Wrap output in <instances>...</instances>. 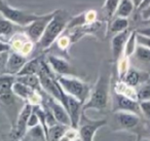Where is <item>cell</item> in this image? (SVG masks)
Listing matches in <instances>:
<instances>
[{
	"label": "cell",
	"instance_id": "1",
	"mask_svg": "<svg viewBox=\"0 0 150 141\" xmlns=\"http://www.w3.org/2000/svg\"><path fill=\"white\" fill-rule=\"evenodd\" d=\"M109 88L110 75L107 73H101L94 88L91 90L88 100L83 104V111L88 109H106L109 102Z\"/></svg>",
	"mask_w": 150,
	"mask_h": 141
},
{
	"label": "cell",
	"instance_id": "2",
	"mask_svg": "<svg viewBox=\"0 0 150 141\" xmlns=\"http://www.w3.org/2000/svg\"><path fill=\"white\" fill-rule=\"evenodd\" d=\"M69 22V17L66 11L58 9L54 11V17L47 24L41 38L38 41L39 48L41 50L48 48L62 34V32L67 27Z\"/></svg>",
	"mask_w": 150,
	"mask_h": 141
},
{
	"label": "cell",
	"instance_id": "3",
	"mask_svg": "<svg viewBox=\"0 0 150 141\" xmlns=\"http://www.w3.org/2000/svg\"><path fill=\"white\" fill-rule=\"evenodd\" d=\"M57 79L67 94L75 97L83 104L86 103L91 93V88L88 83L69 75H60Z\"/></svg>",
	"mask_w": 150,
	"mask_h": 141
},
{
	"label": "cell",
	"instance_id": "4",
	"mask_svg": "<svg viewBox=\"0 0 150 141\" xmlns=\"http://www.w3.org/2000/svg\"><path fill=\"white\" fill-rule=\"evenodd\" d=\"M0 15H2L4 18L9 20L11 23L17 24L19 26H25V27L40 17L38 15L29 14L19 9H15L4 2L3 0H0Z\"/></svg>",
	"mask_w": 150,
	"mask_h": 141
},
{
	"label": "cell",
	"instance_id": "5",
	"mask_svg": "<svg viewBox=\"0 0 150 141\" xmlns=\"http://www.w3.org/2000/svg\"><path fill=\"white\" fill-rule=\"evenodd\" d=\"M105 125H107L105 120H91L84 114V111H82L77 128L80 139L83 141H93L97 131Z\"/></svg>",
	"mask_w": 150,
	"mask_h": 141
},
{
	"label": "cell",
	"instance_id": "6",
	"mask_svg": "<svg viewBox=\"0 0 150 141\" xmlns=\"http://www.w3.org/2000/svg\"><path fill=\"white\" fill-rule=\"evenodd\" d=\"M54 11L50 14H46V15L40 16L38 19H36L35 21H33L32 23H30L29 25L26 26L25 29V34L28 36L31 41L38 42L41 38L42 34H43L44 30H45L47 24L50 23V21L52 20V18L54 17Z\"/></svg>",
	"mask_w": 150,
	"mask_h": 141
},
{
	"label": "cell",
	"instance_id": "7",
	"mask_svg": "<svg viewBox=\"0 0 150 141\" xmlns=\"http://www.w3.org/2000/svg\"><path fill=\"white\" fill-rule=\"evenodd\" d=\"M32 110H33V105L30 103L26 104L23 107V109L21 110L19 116H18L17 122L13 128V132H11V137L13 139H18V140L23 139L24 135L28 129V120H29Z\"/></svg>",
	"mask_w": 150,
	"mask_h": 141
},
{
	"label": "cell",
	"instance_id": "8",
	"mask_svg": "<svg viewBox=\"0 0 150 141\" xmlns=\"http://www.w3.org/2000/svg\"><path fill=\"white\" fill-rule=\"evenodd\" d=\"M44 103L50 107V109L52 110V114L54 115L56 120H58V122L63 125H67V126H71V118L69 115L67 109L64 107L62 103L59 100L54 99V97L48 95L46 97Z\"/></svg>",
	"mask_w": 150,
	"mask_h": 141
},
{
	"label": "cell",
	"instance_id": "9",
	"mask_svg": "<svg viewBox=\"0 0 150 141\" xmlns=\"http://www.w3.org/2000/svg\"><path fill=\"white\" fill-rule=\"evenodd\" d=\"M66 109L71 118V127L77 129L80 116H81V113L83 111V103L80 102L78 99H76L75 97H73V96L67 94Z\"/></svg>",
	"mask_w": 150,
	"mask_h": 141
},
{
	"label": "cell",
	"instance_id": "10",
	"mask_svg": "<svg viewBox=\"0 0 150 141\" xmlns=\"http://www.w3.org/2000/svg\"><path fill=\"white\" fill-rule=\"evenodd\" d=\"M16 81V77L13 74H5L0 76V101L2 103L8 104L13 102V85Z\"/></svg>",
	"mask_w": 150,
	"mask_h": 141
},
{
	"label": "cell",
	"instance_id": "11",
	"mask_svg": "<svg viewBox=\"0 0 150 141\" xmlns=\"http://www.w3.org/2000/svg\"><path fill=\"white\" fill-rule=\"evenodd\" d=\"M132 111L138 113L140 110L139 102L135 99L127 97L125 95H122L120 93H115L114 95V111Z\"/></svg>",
	"mask_w": 150,
	"mask_h": 141
},
{
	"label": "cell",
	"instance_id": "12",
	"mask_svg": "<svg viewBox=\"0 0 150 141\" xmlns=\"http://www.w3.org/2000/svg\"><path fill=\"white\" fill-rule=\"evenodd\" d=\"M114 112V118L121 129H125V130L133 129L139 125L140 118L138 113L132 111H123V110Z\"/></svg>",
	"mask_w": 150,
	"mask_h": 141
},
{
	"label": "cell",
	"instance_id": "13",
	"mask_svg": "<svg viewBox=\"0 0 150 141\" xmlns=\"http://www.w3.org/2000/svg\"><path fill=\"white\" fill-rule=\"evenodd\" d=\"M11 48L17 51L18 53H21L23 55H29L33 50V41L28 38L26 34H16L11 37L9 41Z\"/></svg>",
	"mask_w": 150,
	"mask_h": 141
},
{
	"label": "cell",
	"instance_id": "14",
	"mask_svg": "<svg viewBox=\"0 0 150 141\" xmlns=\"http://www.w3.org/2000/svg\"><path fill=\"white\" fill-rule=\"evenodd\" d=\"M26 63H27V59H26L25 55L18 52L11 53V54L8 55V58H7L6 61L5 73L17 75Z\"/></svg>",
	"mask_w": 150,
	"mask_h": 141
},
{
	"label": "cell",
	"instance_id": "15",
	"mask_svg": "<svg viewBox=\"0 0 150 141\" xmlns=\"http://www.w3.org/2000/svg\"><path fill=\"white\" fill-rule=\"evenodd\" d=\"M129 33L131 32L129 31V29H127L125 31L116 33L113 36L112 40H111V50H112V56L114 61H117L122 55Z\"/></svg>",
	"mask_w": 150,
	"mask_h": 141
},
{
	"label": "cell",
	"instance_id": "16",
	"mask_svg": "<svg viewBox=\"0 0 150 141\" xmlns=\"http://www.w3.org/2000/svg\"><path fill=\"white\" fill-rule=\"evenodd\" d=\"M47 64L56 73L60 75H68L70 73V65L66 60L50 55L47 58Z\"/></svg>",
	"mask_w": 150,
	"mask_h": 141
},
{
	"label": "cell",
	"instance_id": "17",
	"mask_svg": "<svg viewBox=\"0 0 150 141\" xmlns=\"http://www.w3.org/2000/svg\"><path fill=\"white\" fill-rule=\"evenodd\" d=\"M13 92L17 97L21 98L23 100H26L28 102L30 100V98L34 95V93L37 91H35L34 89L30 88L29 85H25V83L16 80L13 85Z\"/></svg>",
	"mask_w": 150,
	"mask_h": 141
},
{
	"label": "cell",
	"instance_id": "18",
	"mask_svg": "<svg viewBox=\"0 0 150 141\" xmlns=\"http://www.w3.org/2000/svg\"><path fill=\"white\" fill-rule=\"evenodd\" d=\"M69 127H71V126L63 125V124H60V122L54 125V126H50V128H48V132H47V140H50V141L62 140Z\"/></svg>",
	"mask_w": 150,
	"mask_h": 141
},
{
	"label": "cell",
	"instance_id": "19",
	"mask_svg": "<svg viewBox=\"0 0 150 141\" xmlns=\"http://www.w3.org/2000/svg\"><path fill=\"white\" fill-rule=\"evenodd\" d=\"M41 69V61L38 58L32 59L30 61H27L23 68L20 70V72L17 75H31V74H38V72Z\"/></svg>",
	"mask_w": 150,
	"mask_h": 141
},
{
	"label": "cell",
	"instance_id": "20",
	"mask_svg": "<svg viewBox=\"0 0 150 141\" xmlns=\"http://www.w3.org/2000/svg\"><path fill=\"white\" fill-rule=\"evenodd\" d=\"M23 139H25V140H47L46 134L44 132L43 128L41 127V125H37V126L28 128Z\"/></svg>",
	"mask_w": 150,
	"mask_h": 141
},
{
	"label": "cell",
	"instance_id": "21",
	"mask_svg": "<svg viewBox=\"0 0 150 141\" xmlns=\"http://www.w3.org/2000/svg\"><path fill=\"white\" fill-rule=\"evenodd\" d=\"M135 3L133 0H120L118 3V6L115 11L116 17L129 18L132 15L134 9H135Z\"/></svg>",
	"mask_w": 150,
	"mask_h": 141
},
{
	"label": "cell",
	"instance_id": "22",
	"mask_svg": "<svg viewBox=\"0 0 150 141\" xmlns=\"http://www.w3.org/2000/svg\"><path fill=\"white\" fill-rule=\"evenodd\" d=\"M16 80L23 83L25 85H29L30 88L34 89L35 91L40 92L41 90V85H40L39 76L38 74H31V75H17Z\"/></svg>",
	"mask_w": 150,
	"mask_h": 141
},
{
	"label": "cell",
	"instance_id": "23",
	"mask_svg": "<svg viewBox=\"0 0 150 141\" xmlns=\"http://www.w3.org/2000/svg\"><path fill=\"white\" fill-rule=\"evenodd\" d=\"M129 28V21L127 18H122V17H116L112 21V23L110 24V30L111 33H119L121 31H125Z\"/></svg>",
	"mask_w": 150,
	"mask_h": 141
},
{
	"label": "cell",
	"instance_id": "24",
	"mask_svg": "<svg viewBox=\"0 0 150 141\" xmlns=\"http://www.w3.org/2000/svg\"><path fill=\"white\" fill-rule=\"evenodd\" d=\"M137 31L134 30L129 33V36L127 40V43H125V57H129L132 56L133 54H135L136 48H137Z\"/></svg>",
	"mask_w": 150,
	"mask_h": 141
},
{
	"label": "cell",
	"instance_id": "25",
	"mask_svg": "<svg viewBox=\"0 0 150 141\" xmlns=\"http://www.w3.org/2000/svg\"><path fill=\"white\" fill-rule=\"evenodd\" d=\"M123 79H125V83L127 85L134 88L139 85L140 80H141V74L135 69H131V70L127 71V73L123 76Z\"/></svg>",
	"mask_w": 150,
	"mask_h": 141
},
{
	"label": "cell",
	"instance_id": "26",
	"mask_svg": "<svg viewBox=\"0 0 150 141\" xmlns=\"http://www.w3.org/2000/svg\"><path fill=\"white\" fill-rule=\"evenodd\" d=\"M13 23L0 15V36H11L13 32Z\"/></svg>",
	"mask_w": 150,
	"mask_h": 141
},
{
	"label": "cell",
	"instance_id": "27",
	"mask_svg": "<svg viewBox=\"0 0 150 141\" xmlns=\"http://www.w3.org/2000/svg\"><path fill=\"white\" fill-rule=\"evenodd\" d=\"M135 56L141 62L150 63V48L143 46L141 44H137L135 51Z\"/></svg>",
	"mask_w": 150,
	"mask_h": 141
},
{
	"label": "cell",
	"instance_id": "28",
	"mask_svg": "<svg viewBox=\"0 0 150 141\" xmlns=\"http://www.w3.org/2000/svg\"><path fill=\"white\" fill-rule=\"evenodd\" d=\"M120 0H105L104 5H103V11L108 19L112 18L115 15V11L118 6V3Z\"/></svg>",
	"mask_w": 150,
	"mask_h": 141
},
{
	"label": "cell",
	"instance_id": "29",
	"mask_svg": "<svg viewBox=\"0 0 150 141\" xmlns=\"http://www.w3.org/2000/svg\"><path fill=\"white\" fill-rule=\"evenodd\" d=\"M137 98L139 101L150 99V85H143L137 92Z\"/></svg>",
	"mask_w": 150,
	"mask_h": 141
},
{
	"label": "cell",
	"instance_id": "30",
	"mask_svg": "<svg viewBox=\"0 0 150 141\" xmlns=\"http://www.w3.org/2000/svg\"><path fill=\"white\" fill-rule=\"evenodd\" d=\"M139 106H140V110L145 115V118H150V99L141 100L139 102Z\"/></svg>",
	"mask_w": 150,
	"mask_h": 141
},
{
	"label": "cell",
	"instance_id": "31",
	"mask_svg": "<svg viewBox=\"0 0 150 141\" xmlns=\"http://www.w3.org/2000/svg\"><path fill=\"white\" fill-rule=\"evenodd\" d=\"M39 124V118H38V115L36 114V112L34 110H32L31 114L29 116V120H28V128H31V127L37 126Z\"/></svg>",
	"mask_w": 150,
	"mask_h": 141
},
{
	"label": "cell",
	"instance_id": "32",
	"mask_svg": "<svg viewBox=\"0 0 150 141\" xmlns=\"http://www.w3.org/2000/svg\"><path fill=\"white\" fill-rule=\"evenodd\" d=\"M137 42L138 44H141V46L150 48V37H148V36H144L137 33Z\"/></svg>",
	"mask_w": 150,
	"mask_h": 141
},
{
	"label": "cell",
	"instance_id": "33",
	"mask_svg": "<svg viewBox=\"0 0 150 141\" xmlns=\"http://www.w3.org/2000/svg\"><path fill=\"white\" fill-rule=\"evenodd\" d=\"M11 50V46L9 42H4L0 40V54L1 53H8Z\"/></svg>",
	"mask_w": 150,
	"mask_h": 141
},
{
	"label": "cell",
	"instance_id": "34",
	"mask_svg": "<svg viewBox=\"0 0 150 141\" xmlns=\"http://www.w3.org/2000/svg\"><path fill=\"white\" fill-rule=\"evenodd\" d=\"M7 58H8V53H1L0 54V69H5Z\"/></svg>",
	"mask_w": 150,
	"mask_h": 141
},
{
	"label": "cell",
	"instance_id": "35",
	"mask_svg": "<svg viewBox=\"0 0 150 141\" xmlns=\"http://www.w3.org/2000/svg\"><path fill=\"white\" fill-rule=\"evenodd\" d=\"M69 37H67V36H62L61 38H59V46L60 48H66L67 46L69 44Z\"/></svg>",
	"mask_w": 150,
	"mask_h": 141
},
{
	"label": "cell",
	"instance_id": "36",
	"mask_svg": "<svg viewBox=\"0 0 150 141\" xmlns=\"http://www.w3.org/2000/svg\"><path fill=\"white\" fill-rule=\"evenodd\" d=\"M141 17L144 21H147L150 19V5H148L147 7H145L144 9L141 11Z\"/></svg>",
	"mask_w": 150,
	"mask_h": 141
},
{
	"label": "cell",
	"instance_id": "37",
	"mask_svg": "<svg viewBox=\"0 0 150 141\" xmlns=\"http://www.w3.org/2000/svg\"><path fill=\"white\" fill-rule=\"evenodd\" d=\"M136 31H137L138 34H141V35L150 37V25L145 28H139V29H137Z\"/></svg>",
	"mask_w": 150,
	"mask_h": 141
},
{
	"label": "cell",
	"instance_id": "38",
	"mask_svg": "<svg viewBox=\"0 0 150 141\" xmlns=\"http://www.w3.org/2000/svg\"><path fill=\"white\" fill-rule=\"evenodd\" d=\"M148 5H150V0H143V1L141 2V4L139 5V7H138L137 9L141 11L142 9H144L145 7H147Z\"/></svg>",
	"mask_w": 150,
	"mask_h": 141
},
{
	"label": "cell",
	"instance_id": "39",
	"mask_svg": "<svg viewBox=\"0 0 150 141\" xmlns=\"http://www.w3.org/2000/svg\"><path fill=\"white\" fill-rule=\"evenodd\" d=\"M133 1H134V3H135L136 9H138V7H139V5L141 4V2L143 1V0H133Z\"/></svg>",
	"mask_w": 150,
	"mask_h": 141
},
{
	"label": "cell",
	"instance_id": "40",
	"mask_svg": "<svg viewBox=\"0 0 150 141\" xmlns=\"http://www.w3.org/2000/svg\"><path fill=\"white\" fill-rule=\"evenodd\" d=\"M144 23H145V24H148V25H150V19H149V20H147V21H145Z\"/></svg>",
	"mask_w": 150,
	"mask_h": 141
}]
</instances>
